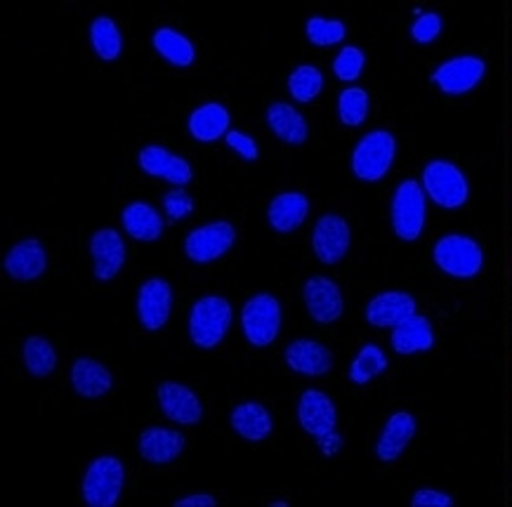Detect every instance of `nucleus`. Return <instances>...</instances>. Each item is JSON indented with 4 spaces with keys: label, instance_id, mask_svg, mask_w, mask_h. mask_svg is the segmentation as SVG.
<instances>
[{
    "label": "nucleus",
    "instance_id": "f257e3e1",
    "mask_svg": "<svg viewBox=\"0 0 512 507\" xmlns=\"http://www.w3.org/2000/svg\"><path fill=\"white\" fill-rule=\"evenodd\" d=\"M397 156V140L387 130H373L357 142L352 151V173L361 182H380L390 173Z\"/></svg>",
    "mask_w": 512,
    "mask_h": 507
},
{
    "label": "nucleus",
    "instance_id": "f03ea898",
    "mask_svg": "<svg viewBox=\"0 0 512 507\" xmlns=\"http://www.w3.org/2000/svg\"><path fill=\"white\" fill-rule=\"evenodd\" d=\"M232 326V305L220 295H206L196 300L189 314V335L201 350H213Z\"/></svg>",
    "mask_w": 512,
    "mask_h": 507
},
{
    "label": "nucleus",
    "instance_id": "7ed1b4c3",
    "mask_svg": "<svg viewBox=\"0 0 512 507\" xmlns=\"http://www.w3.org/2000/svg\"><path fill=\"white\" fill-rule=\"evenodd\" d=\"M420 184H423L428 199L437 203L439 208L456 210L465 206L470 196V184L468 177L456 163L444 161V158H437V161H430L428 166L423 168V177H420Z\"/></svg>",
    "mask_w": 512,
    "mask_h": 507
},
{
    "label": "nucleus",
    "instance_id": "20e7f679",
    "mask_svg": "<svg viewBox=\"0 0 512 507\" xmlns=\"http://www.w3.org/2000/svg\"><path fill=\"white\" fill-rule=\"evenodd\" d=\"M392 229L402 241H416L425 229L428 215V194L423 184L416 180H404L392 194Z\"/></svg>",
    "mask_w": 512,
    "mask_h": 507
},
{
    "label": "nucleus",
    "instance_id": "39448f33",
    "mask_svg": "<svg viewBox=\"0 0 512 507\" xmlns=\"http://www.w3.org/2000/svg\"><path fill=\"white\" fill-rule=\"evenodd\" d=\"M435 265L444 274L456 276V279H472L482 272L484 253L475 239L463 234H446L435 243L432 250Z\"/></svg>",
    "mask_w": 512,
    "mask_h": 507
},
{
    "label": "nucleus",
    "instance_id": "423d86ee",
    "mask_svg": "<svg viewBox=\"0 0 512 507\" xmlns=\"http://www.w3.org/2000/svg\"><path fill=\"white\" fill-rule=\"evenodd\" d=\"M126 484V467L114 456H102L90 463L83 477V500L90 507H114Z\"/></svg>",
    "mask_w": 512,
    "mask_h": 507
},
{
    "label": "nucleus",
    "instance_id": "0eeeda50",
    "mask_svg": "<svg viewBox=\"0 0 512 507\" xmlns=\"http://www.w3.org/2000/svg\"><path fill=\"white\" fill-rule=\"evenodd\" d=\"M246 340L253 347H267L277 340L281 328V305L274 295L258 293L244 305L241 312Z\"/></svg>",
    "mask_w": 512,
    "mask_h": 507
},
{
    "label": "nucleus",
    "instance_id": "6e6552de",
    "mask_svg": "<svg viewBox=\"0 0 512 507\" xmlns=\"http://www.w3.org/2000/svg\"><path fill=\"white\" fill-rule=\"evenodd\" d=\"M484 74H487V64L484 59L463 55L446 59L439 64L435 74H432V83L437 85L444 95H465V92L475 90L482 83Z\"/></svg>",
    "mask_w": 512,
    "mask_h": 507
},
{
    "label": "nucleus",
    "instance_id": "1a4fd4ad",
    "mask_svg": "<svg viewBox=\"0 0 512 507\" xmlns=\"http://www.w3.org/2000/svg\"><path fill=\"white\" fill-rule=\"evenodd\" d=\"M236 232L229 222H210L194 229L185 239V253L192 262L208 265V262L222 258L234 246Z\"/></svg>",
    "mask_w": 512,
    "mask_h": 507
},
{
    "label": "nucleus",
    "instance_id": "9d476101",
    "mask_svg": "<svg viewBox=\"0 0 512 507\" xmlns=\"http://www.w3.org/2000/svg\"><path fill=\"white\" fill-rule=\"evenodd\" d=\"M352 243L350 225L340 215H321L312 232L314 255L324 265H336L347 255Z\"/></svg>",
    "mask_w": 512,
    "mask_h": 507
},
{
    "label": "nucleus",
    "instance_id": "9b49d317",
    "mask_svg": "<svg viewBox=\"0 0 512 507\" xmlns=\"http://www.w3.org/2000/svg\"><path fill=\"white\" fill-rule=\"evenodd\" d=\"M170 309H173V291L170 283L163 279H149L142 283L137 293V316L147 331H159L168 324Z\"/></svg>",
    "mask_w": 512,
    "mask_h": 507
},
{
    "label": "nucleus",
    "instance_id": "f8f14e48",
    "mask_svg": "<svg viewBox=\"0 0 512 507\" xmlns=\"http://www.w3.org/2000/svg\"><path fill=\"white\" fill-rule=\"evenodd\" d=\"M303 298L307 312L319 324H333L343 316V293H340L338 283L326 279V276H312L305 283Z\"/></svg>",
    "mask_w": 512,
    "mask_h": 507
},
{
    "label": "nucleus",
    "instance_id": "ddd939ff",
    "mask_svg": "<svg viewBox=\"0 0 512 507\" xmlns=\"http://www.w3.org/2000/svg\"><path fill=\"white\" fill-rule=\"evenodd\" d=\"M298 420L307 434L321 439L326 434L336 432L338 413L328 394L319 390H307L298 401Z\"/></svg>",
    "mask_w": 512,
    "mask_h": 507
},
{
    "label": "nucleus",
    "instance_id": "4468645a",
    "mask_svg": "<svg viewBox=\"0 0 512 507\" xmlns=\"http://www.w3.org/2000/svg\"><path fill=\"white\" fill-rule=\"evenodd\" d=\"M90 255L95 260L97 279L111 281L126 265V241L116 229H100L90 239Z\"/></svg>",
    "mask_w": 512,
    "mask_h": 507
},
{
    "label": "nucleus",
    "instance_id": "2eb2a0df",
    "mask_svg": "<svg viewBox=\"0 0 512 507\" xmlns=\"http://www.w3.org/2000/svg\"><path fill=\"white\" fill-rule=\"evenodd\" d=\"M140 161V168L147 175L161 177V180H168L177 184V187H185V184L192 182V166L182 156H175L173 151L159 147V144H152V147H144L137 156Z\"/></svg>",
    "mask_w": 512,
    "mask_h": 507
},
{
    "label": "nucleus",
    "instance_id": "dca6fc26",
    "mask_svg": "<svg viewBox=\"0 0 512 507\" xmlns=\"http://www.w3.org/2000/svg\"><path fill=\"white\" fill-rule=\"evenodd\" d=\"M416 314V300L404 291H385L366 305V321L378 328H395Z\"/></svg>",
    "mask_w": 512,
    "mask_h": 507
},
{
    "label": "nucleus",
    "instance_id": "f3484780",
    "mask_svg": "<svg viewBox=\"0 0 512 507\" xmlns=\"http://www.w3.org/2000/svg\"><path fill=\"white\" fill-rule=\"evenodd\" d=\"M48 269V253L38 239L15 243L5 255V272L17 281H34Z\"/></svg>",
    "mask_w": 512,
    "mask_h": 507
},
{
    "label": "nucleus",
    "instance_id": "a211bd4d",
    "mask_svg": "<svg viewBox=\"0 0 512 507\" xmlns=\"http://www.w3.org/2000/svg\"><path fill=\"white\" fill-rule=\"evenodd\" d=\"M159 406L163 416L180 425H196L203 416L201 399L180 383H163L159 387Z\"/></svg>",
    "mask_w": 512,
    "mask_h": 507
},
{
    "label": "nucleus",
    "instance_id": "6ab92c4d",
    "mask_svg": "<svg viewBox=\"0 0 512 507\" xmlns=\"http://www.w3.org/2000/svg\"><path fill=\"white\" fill-rule=\"evenodd\" d=\"M413 434H416V418L406 411L392 413V416L387 418L383 432H380L376 456L383 460V463H395V460L406 451Z\"/></svg>",
    "mask_w": 512,
    "mask_h": 507
},
{
    "label": "nucleus",
    "instance_id": "aec40b11",
    "mask_svg": "<svg viewBox=\"0 0 512 507\" xmlns=\"http://www.w3.org/2000/svg\"><path fill=\"white\" fill-rule=\"evenodd\" d=\"M286 364L295 373L319 378V375H326L333 368V354L321 342L295 340L286 347Z\"/></svg>",
    "mask_w": 512,
    "mask_h": 507
},
{
    "label": "nucleus",
    "instance_id": "412c9836",
    "mask_svg": "<svg viewBox=\"0 0 512 507\" xmlns=\"http://www.w3.org/2000/svg\"><path fill=\"white\" fill-rule=\"evenodd\" d=\"M185 451V437L166 427H149L140 434V453L147 463L166 465Z\"/></svg>",
    "mask_w": 512,
    "mask_h": 507
},
{
    "label": "nucleus",
    "instance_id": "4be33fe9",
    "mask_svg": "<svg viewBox=\"0 0 512 507\" xmlns=\"http://www.w3.org/2000/svg\"><path fill=\"white\" fill-rule=\"evenodd\" d=\"M390 342L392 350L397 354L428 352L435 345V331H432V324L425 316L413 314L406 321H402V324L392 328Z\"/></svg>",
    "mask_w": 512,
    "mask_h": 507
},
{
    "label": "nucleus",
    "instance_id": "5701e85b",
    "mask_svg": "<svg viewBox=\"0 0 512 507\" xmlns=\"http://www.w3.org/2000/svg\"><path fill=\"white\" fill-rule=\"evenodd\" d=\"M307 213H310V201H307V196L300 192H286L279 194L277 199H272V203H269L267 220L272 229H277L281 234H288L303 225L307 220Z\"/></svg>",
    "mask_w": 512,
    "mask_h": 507
},
{
    "label": "nucleus",
    "instance_id": "b1692460",
    "mask_svg": "<svg viewBox=\"0 0 512 507\" xmlns=\"http://www.w3.org/2000/svg\"><path fill=\"white\" fill-rule=\"evenodd\" d=\"M267 123L279 140L295 144V147L307 142V135H310V128H307L303 114L286 102L269 104Z\"/></svg>",
    "mask_w": 512,
    "mask_h": 507
},
{
    "label": "nucleus",
    "instance_id": "393cba45",
    "mask_svg": "<svg viewBox=\"0 0 512 507\" xmlns=\"http://www.w3.org/2000/svg\"><path fill=\"white\" fill-rule=\"evenodd\" d=\"M121 222L128 236H133L137 241H156L163 234V217L159 215V210L144 201H135L126 206Z\"/></svg>",
    "mask_w": 512,
    "mask_h": 507
},
{
    "label": "nucleus",
    "instance_id": "a878e982",
    "mask_svg": "<svg viewBox=\"0 0 512 507\" xmlns=\"http://www.w3.org/2000/svg\"><path fill=\"white\" fill-rule=\"evenodd\" d=\"M189 133L199 142H215L229 130V111L218 102H208L192 111L189 116Z\"/></svg>",
    "mask_w": 512,
    "mask_h": 507
},
{
    "label": "nucleus",
    "instance_id": "bb28decb",
    "mask_svg": "<svg viewBox=\"0 0 512 507\" xmlns=\"http://www.w3.org/2000/svg\"><path fill=\"white\" fill-rule=\"evenodd\" d=\"M71 385L81 397L97 399L104 397L111 390V373L104 368L100 361L93 359H78L71 366Z\"/></svg>",
    "mask_w": 512,
    "mask_h": 507
},
{
    "label": "nucleus",
    "instance_id": "cd10ccee",
    "mask_svg": "<svg viewBox=\"0 0 512 507\" xmlns=\"http://www.w3.org/2000/svg\"><path fill=\"white\" fill-rule=\"evenodd\" d=\"M232 427L248 441H262L272 434V416L258 401H246L232 411Z\"/></svg>",
    "mask_w": 512,
    "mask_h": 507
},
{
    "label": "nucleus",
    "instance_id": "c85d7f7f",
    "mask_svg": "<svg viewBox=\"0 0 512 507\" xmlns=\"http://www.w3.org/2000/svg\"><path fill=\"white\" fill-rule=\"evenodd\" d=\"M154 48L163 59H166V62L180 69L189 67L196 57L192 41H189L187 36H182L180 31L168 29V26H161V29L154 34Z\"/></svg>",
    "mask_w": 512,
    "mask_h": 507
},
{
    "label": "nucleus",
    "instance_id": "c756f323",
    "mask_svg": "<svg viewBox=\"0 0 512 507\" xmlns=\"http://www.w3.org/2000/svg\"><path fill=\"white\" fill-rule=\"evenodd\" d=\"M90 43H93L97 57L107 59V62L121 57L123 38H121V31H118V26L114 24V19L97 17L93 26H90Z\"/></svg>",
    "mask_w": 512,
    "mask_h": 507
},
{
    "label": "nucleus",
    "instance_id": "7c9ffc66",
    "mask_svg": "<svg viewBox=\"0 0 512 507\" xmlns=\"http://www.w3.org/2000/svg\"><path fill=\"white\" fill-rule=\"evenodd\" d=\"M387 368V357L385 352L380 350L378 345H364L359 350L357 357H354L352 366H350V380L354 385H366L371 383L373 378L383 375Z\"/></svg>",
    "mask_w": 512,
    "mask_h": 507
},
{
    "label": "nucleus",
    "instance_id": "2f4dec72",
    "mask_svg": "<svg viewBox=\"0 0 512 507\" xmlns=\"http://www.w3.org/2000/svg\"><path fill=\"white\" fill-rule=\"evenodd\" d=\"M24 366L26 371L36 375V378H45V375H50L57 366L55 347L43 338H29L24 342Z\"/></svg>",
    "mask_w": 512,
    "mask_h": 507
},
{
    "label": "nucleus",
    "instance_id": "473e14b6",
    "mask_svg": "<svg viewBox=\"0 0 512 507\" xmlns=\"http://www.w3.org/2000/svg\"><path fill=\"white\" fill-rule=\"evenodd\" d=\"M321 90H324V74L312 64H303L288 76V92L295 97V102H312L314 97H319Z\"/></svg>",
    "mask_w": 512,
    "mask_h": 507
},
{
    "label": "nucleus",
    "instance_id": "72a5a7b5",
    "mask_svg": "<svg viewBox=\"0 0 512 507\" xmlns=\"http://www.w3.org/2000/svg\"><path fill=\"white\" fill-rule=\"evenodd\" d=\"M369 109H371V100H369V92L364 88H345L340 92L338 97V116L340 121L345 125H350V128H357L366 121V116H369Z\"/></svg>",
    "mask_w": 512,
    "mask_h": 507
},
{
    "label": "nucleus",
    "instance_id": "f704fd0d",
    "mask_svg": "<svg viewBox=\"0 0 512 507\" xmlns=\"http://www.w3.org/2000/svg\"><path fill=\"white\" fill-rule=\"evenodd\" d=\"M305 31H307V38H310V43L317 45V48H331V45L343 43L347 36L345 24L338 22V19L312 17L307 19Z\"/></svg>",
    "mask_w": 512,
    "mask_h": 507
},
{
    "label": "nucleus",
    "instance_id": "c9c22d12",
    "mask_svg": "<svg viewBox=\"0 0 512 507\" xmlns=\"http://www.w3.org/2000/svg\"><path fill=\"white\" fill-rule=\"evenodd\" d=\"M364 67H366V55L357 48V45H345V48L338 52V57L333 59V74L345 83L357 81Z\"/></svg>",
    "mask_w": 512,
    "mask_h": 507
},
{
    "label": "nucleus",
    "instance_id": "e433bc0d",
    "mask_svg": "<svg viewBox=\"0 0 512 507\" xmlns=\"http://www.w3.org/2000/svg\"><path fill=\"white\" fill-rule=\"evenodd\" d=\"M442 29L444 22L437 12H418L416 22L411 24V38L420 45H428L432 41H437Z\"/></svg>",
    "mask_w": 512,
    "mask_h": 507
},
{
    "label": "nucleus",
    "instance_id": "4c0bfd02",
    "mask_svg": "<svg viewBox=\"0 0 512 507\" xmlns=\"http://www.w3.org/2000/svg\"><path fill=\"white\" fill-rule=\"evenodd\" d=\"M163 210H166L168 217L173 220H185V217L194 210V201L185 189H173L163 196Z\"/></svg>",
    "mask_w": 512,
    "mask_h": 507
},
{
    "label": "nucleus",
    "instance_id": "58836bf2",
    "mask_svg": "<svg viewBox=\"0 0 512 507\" xmlns=\"http://www.w3.org/2000/svg\"><path fill=\"white\" fill-rule=\"evenodd\" d=\"M227 144L232 147L236 154L241 158H246V161H258V142L253 140V137H248L246 133H239V130H232V133H227Z\"/></svg>",
    "mask_w": 512,
    "mask_h": 507
},
{
    "label": "nucleus",
    "instance_id": "ea45409f",
    "mask_svg": "<svg viewBox=\"0 0 512 507\" xmlns=\"http://www.w3.org/2000/svg\"><path fill=\"white\" fill-rule=\"evenodd\" d=\"M413 507H451L454 505V498L449 493L435 491V489H420L411 496Z\"/></svg>",
    "mask_w": 512,
    "mask_h": 507
},
{
    "label": "nucleus",
    "instance_id": "a19ab883",
    "mask_svg": "<svg viewBox=\"0 0 512 507\" xmlns=\"http://www.w3.org/2000/svg\"><path fill=\"white\" fill-rule=\"evenodd\" d=\"M215 505H218V500L208 496V493H194V496L175 500V507H215Z\"/></svg>",
    "mask_w": 512,
    "mask_h": 507
},
{
    "label": "nucleus",
    "instance_id": "79ce46f5",
    "mask_svg": "<svg viewBox=\"0 0 512 507\" xmlns=\"http://www.w3.org/2000/svg\"><path fill=\"white\" fill-rule=\"evenodd\" d=\"M319 441H321V449H324L326 456H331V453H336V451L340 449V444H343V439H340L336 432L326 434V437H321Z\"/></svg>",
    "mask_w": 512,
    "mask_h": 507
},
{
    "label": "nucleus",
    "instance_id": "37998d69",
    "mask_svg": "<svg viewBox=\"0 0 512 507\" xmlns=\"http://www.w3.org/2000/svg\"><path fill=\"white\" fill-rule=\"evenodd\" d=\"M272 505H274V507H277V505H279V507H286L288 503H286V500H274V503H272Z\"/></svg>",
    "mask_w": 512,
    "mask_h": 507
}]
</instances>
